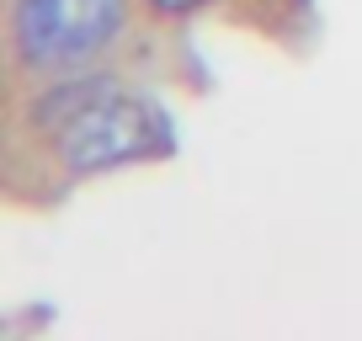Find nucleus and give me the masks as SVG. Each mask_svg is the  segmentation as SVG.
I'll list each match as a JSON object with an SVG mask.
<instances>
[{"label": "nucleus", "mask_w": 362, "mask_h": 341, "mask_svg": "<svg viewBox=\"0 0 362 341\" xmlns=\"http://www.w3.org/2000/svg\"><path fill=\"white\" fill-rule=\"evenodd\" d=\"M149 6H155V11H197V6H203V0H149Z\"/></svg>", "instance_id": "nucleus-3"}, {"label": "nucleus", "mask_w": 362, "mask_h": 341, "mask_svg": "<svg viewBox=\"0 0 362 341\" xmlns=\"http://www.w3.org/2000/svg\"><path fill=\"white\" fill-rule=\"evenodd\" d=\"M33 123L59 139V155L75 176L112 170V166H128V160H155L176 144L170 117L149 96L117 91V80L107 75L48 86L33 102Z\"/></svg>", "instance_id": "nucleus-1"}, {"label": "nucleus", "mask_w": 362, "mask_h": 341, "mask_svg": "<svg viewBox=\"0 0 362 341\" xmlns=\"http://www.w3.org/2000/svg\"><path fill=\"white\" fill-rule=\"evenodd\" d=\"M128 0H16L11 37L27 69H75L117 37Z\"/></svg>", "instance_id": "nucleus-2"}]
</instances>
